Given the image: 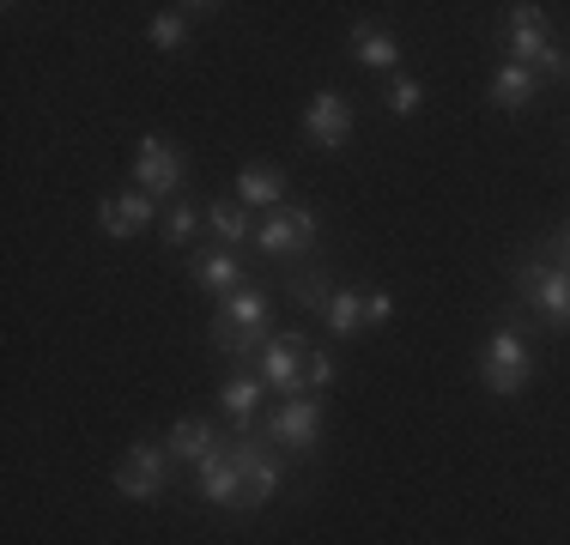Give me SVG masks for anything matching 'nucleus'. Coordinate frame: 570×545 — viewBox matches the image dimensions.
<instances>
[{
  "label": "nucleus",
  "instance_id": "nucleus-8",
  "mask_svg": "<svg viewBox=\"0 0 570 545\" xmlns=\"http://www.w3.org/2000/svg\"><path fill=\"white\" fill-rule=\"evenodd\" d=\"M255 242H262L274 261H292V255H304L309 242H316V212H309V207H279V212H267L262 225H255Z\"/></svg>",
  "mask_w": 570,
  "mask_h": 545
},
{
  "label": "nucleus",
  "instance_id": "nucleus-18",
  "mask_svg": "<svg viewBox=\"0 0 570 545\" xmlns=\"http://www.w3.org/2000/svg\"><path fill=\"white\" fill-rule=\"evenodd\" d=\"M534 91H540L534 67H515V61H504V67L492 73V103L504 109V116H522V109L534 103Z\"/></svg>",
  "mask_w": 570,
  "mask_h": 545
},
{
  "label": "nucleus",
  "instance_id": "nucleus-14",
  "mask_svg": "<svg viewBox=\"0 0 570 545\" xmlns=\"http://www.w3.org/2000/svg\"><path fill=\"white\" fill-rule=\"evenodd\" d=\"M188 272H195L213 297H230V291H243V285H249V279H243V261L230 249H219V242H207V249L188 255Z\"/></svg>",
  "mask_w": 570,
  "mask_h": 545
},
{
  "label": "nucleus",
  "instance_id": "nucleus-6",
  "mask_svg": "<svg viewBox=\"0 0 570 545\" xmlns=\"http://www.w3.org/2000/svg\"><path fill=\"white\" fill-rule=\"evenodd\" d=\"M165 479H170V448L165 443H134L116 467V490L128 503H158L165 497Z\"/></svg>",
  "mask_w": 570,
  "mask_h": 545
},
{
  "label": "nucleus",
  "instance_id": "nucleus-22",
  "mask_svg": "<svg viewBox=\"0 0 570 545\" xmlns=\"http://www.w3.org/2000/svg\"><path fill=\"white\" fill-rule=\"evenodd\" d=\"M158 225H165V242L170 249H188V242H195V230L207 225V212H195L183 200V207H165V218H158Z\"/></svg>",
  "mask_w": 570,
  "mask_h": 545
},
{
  "label": "nucleus",
  "instance_id": "nucleus-4",
  "mask_svg": "<svg viewBox=\"0 0 570 545\" xmlns=\"http://www.w3.org/2000/svg\"><path fill=\"white\" fill-rule=\"evenodd\" d=\"M515 291H522V304H534V316L559 334L570 327V272L552 267V261H528L515 267Z\"/></svg>",
  "mask_w": 570,
  "mask_h": 545
},
{
  "label": "nucleus",
  "instance_id": "nucleus-24",
  "mask_svg": "<svg viewBox=\"0 0 570 545\" xmlns=\"http://www.w3.org/2000/svg\"><path fill=\"white\" fill-rule=\"evenodd\" d=\"M419 103H425V86H419V79H406V73L389 79V116H395V121L419 116Z\"/></svg>",
  "mask_w": 570,
  "mask_h": 545
},
{
  "label": "nucleus",
  "instance_id": "nucleus-10",
  "mask_svg": "<svg viewBox=\"0 0 570 545\" xmlns=\"http://www.w3.org/2000/svg\"><path fill=\"white\" fill-rule=\"evenodd\" d=\"M304 133H309V146L341 152V146L352 140V103L341 98V91H316V98L304 103Z\"/></svg>",
  "mask_w": 570,
  "mask_h": 545
},
{
  "label": "nucleus",
  "instance_id": "nucleus-12",
  "mask_svg": "<svg viewBox=\"0 0 570 545\" xmlns=\"http://www.w3.org/2000/svg\"><path fill=\"white\" fill-rule=\"evenodd\" d=\"M262 394H267V382L255 370H230L219 382V413L230 418V430H237V436L255 430V418H262Z\"/></svg>",
  "mask_w": 570,
  "mask_h": 545
},
{
  "label": "nucleus",
  "instance_id": "nucleus-21",
  "mask_svg": "<svg viewBox=\"0 0 570 545\" xmlns=\"http://www.w3.org/2000/svg\"><path fill=\"white\" fill-rule=\"evenodd\" d=\"M195 7H158L153 12V24H146V37H153V49H183L188 43V31H195V19H188Z\"/></svg>",
  "mask_w": 570,
  "mask_h": 545
},
{
  "label": "nucleus",
  "instance_id": "nucleus-13",
  "mask_svg": "<svg viewBox=\"0 0 570 545\" xmlns=\"http://www.w3.org/2000/svg\"><path fill=\"white\" fill-rule=\"evenodd\" d=\"M195 485H200V503L243 515V479H237V467H230V436H225V448H213V455L195 467Z\"/></svg>",
  "mask_w": 570,
  "mask_h": 545
},
{
  "label": "nucleus",
  "instance_id": "nucleus-2",
  "mask_svg": "<svg viewBox=\"0 0 570 545\" xmlns=\"http://www.w3.org/2000/svg\"><path fill=\"white\" fill-rule=\"evenodd\" d=\"M183 176H188V158L176 140H165V133H140L134 140V188H146L153 200H170L183 188Z\"/></svg>",
  "mask_w": 570,
  "mask_h": 545
},
{
  "label": "nucleus",
  "instance_id": "nucleus-11",
  "mask_svg": "<svg viewBox=\"0 0 570 545\" xmlns=\"http://www.w3.org/2000/svg\"><path fill=\"white\" fill-rule=\"evenodd\" d=\"M153 218H165V212H158V200L146 195V188H121V195H110V200L98 207L104 237H140Z\"/></svg>",
  "mask_w": 570,
  "mask_h": 545
},
{
  "label": "nucleus",
  "instance_id": "nucleus-15",
  "mask_svg": "<svg viewBox=\"0 0 570 545\" xmlns=\"http://www.w3.org/2000/svg\"><path fill=\"white\" fill-rule=\"evenodd\" d=\"M165 448H170V460H183V467H200L213 448H225V436H219L213 418H176L170 436H165Z\"/></svg>",
  "mask_w": 570,
  "mask_h": 545
},
{
  "label": "nucleus",
  "instance_id": "nucleus-1",
  "mask_svg": "<svg viewBox=\"0 0 570 545\" xmlns=\"http://www.w3.org/2000/svg\"><path fill=\"white\" fill-rule=\"evenodd\" d=\"M528 376H534L528 339L515 334V327H498V334L485 339V351H480V388L498 394V400H510V394L528 388Z\"/></svg>",
  "mask_w": 570,
  "mask_h": 545
},
{
  "label": "nucleus",
  "instance_id": "nucleus-23",
  "mask_svg": "<svg viewBox=\"0 0 570 545\" xmlns=\"http://www.w3.org/2000/svg\"><path fill=\"white\" fill-rule=\"evenodd\" d=\"M334 376H341V358H334L328 346H309V364H304V394L334 388Z\"/></svg>",
  "mask_w": 570,
  "mask_h": 545
},
{
  "label": "nucleus",
  "instance_id": "nucleus-7",
  "mask_svg": "<svg viewBox=\"0 0 570 545\" xmlns=\"http://www.w3.org/2000/svg\"><path fill=\"white\" fill-rule=\"evenodd\" d=\"M267 443L292 448L297 460L316 455V443H322V400H316V394L279 400V406H274V418H267Z\"/></svg>",
  "mask_w": 570,
  "mask_h": 545
},
{
  "label": "nucleus",
  "instance_id": "nucleus-3",
  "mask_svg": "<svg viewBox=\"0 0 570 545\" xmlns=\"http://www.w3.org/2000/svg\"><path fill=\"white\" fill-rule=\"evenodd\" d=\"M304 364H309V339L304 334H267V346L255 351L249 370L279 394V400H297L304 394Z\"/></svg>",
  "mask_w": 570,
  "mask_h": 545
},
{
  "label": "nucleus",
  "instance_id": "nucleus-20",
  "mask_svg": "<svg viewBox=\"0 0 570 545\" xmlns=\"http://www.w3.org/2000/svg\"><path fill=\"white\" fill-rule=\"evenodd\" d=\"M207 230H213L219 249H237L243 237H255V218H249V207H237V200H213V207H207Z\"/></svg>",
  "mask_w": 570,
  "mask_h": 545
},
{
  "label": "nucleus",
  "instance_id": "nucleus-19",
  "mask_svg": "<svg viewBox=\"0 0 570 545\" xmlns=\"http://www.w3.org/2000/svg\"><path fill=\"white\" fill-rule=\"evenodd\" d=\"M322 316H328V334L334 339H352L364 327V291H352V285H328V297H322Z\"/></svg>",
  "mask_w": 570,
  "mask_h": 545
},
{
  "label": "nucleus",
  "instance_id": "nucleus-9",
  "mask_svg": "<svg viewBox=\"0 0 570 545\" xmlns=\"http://www.w3.org/2000/svg\"><path fill=\"white\" fill-rule=\"evenodd\" d=\"M547 49H552V37H547V7H534V0H522V7H510L504 61H515V67H534Z\"/></svg>",
  "mask_w": 570,
  "mask_h": 545
},
{
  "label": "nucleus",
  "instance_id": "nucleus-25",
  "mask_svg": "<svg viewBox=\"0 0 570 545\" xmlns=\"http://www.w3.org/2000/svg\"><path fill=\"white\" fill-rule=\"evenodd\" d=\"M534 79H570V49H559V43H552V49L534 61Z\"/></svg>",
  "mask_w": 570,
  "mask_h": 545
},
{
  "label": "nucleus",
  "instance_id": "nucleus-16",
  "mask_svg": "<svg viewBox=\"0 0 570 545\" xmlns=\"http://www.w3.org/2000/svg\"><path fill=\"white\" fill-rule=\"evenodd\" d=\"M237 207H267V212H279L285 207V170H267V164H243L237 170Z\"/></svg>",
  "mask_w": 570,
  "mask_h": 545
},
{
  "label": "nucleus",
  "instance_id": "nucleus-17",
  "mask_svg": "<svg viewBox=\"0 0 570 545\" xmlns=\"http://www.w3.org/2000/svg\"><path fill=\"white\" fill-rule=\"evenodd\" d=\"M352 54H358V67H371V73H395L401 67V43L383 31V24H371V19L352 24Z\"/></svg>",
  "mask_w": 570,
  "mask_h": 545
},
{
  "label": "nucleus",
  "instance_id": "nucleus-26",
  "mask_svg": "<svg viewBox=\"0 0 570 545\" xmlns=\"http://www.w3.org/2000/svg\"><path fill=\"white\" fill-rule=\"evenodd\" d=\"M389 316H395V297H389V291H364V327H383Z\"/></svg>",
  "mask_w": 570,
  "mask_h": 545
},
{
  "label": "nucleus",
  "instance_id": "nucleus-27",
  "mask_svg": "<svg viewBox=\"0 0 570 545\" xmlns=\"http://www.w3.org/2000/svg\"><path fill=\"white\" fill-rule=\"evenodd\" d=\"M547 255H552V267H564V272H570V225H564L559 237L547 242Z\"/></svg>",
  "mask_w": 570,
  "mask_h": 545
},
{
  "label": "nucleus",
  "instance_id": "nucleus-5",
  "mask_svg": "<svg viewBox=\"0 0 570 545\" xmlns=\"http://www.w3.org/2000/svg\"><path fill=\"white\" fill-rule=\"evenodd\" d=\"M230 467H237V479H243V515L262 509V503L279 490V479H285L279 455L267 443H255V436H230Z\"/></svg>",
  "mask_w": 570,
  "mask_h": 545
}]
</instances>
